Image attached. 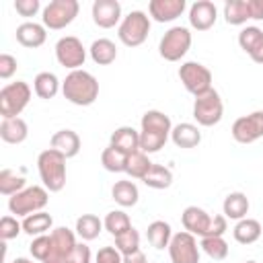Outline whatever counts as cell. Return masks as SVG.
<instances>
[{
	"label": "cell",
	"instance_id": "6da1fadb",
	"mask_svg": "<svg viewBox=\"0 0 263 263\" xmlns=\"http://www.w3.org/2000/svg\"><path fill=\"white\" fill-rule=\"evenodd\" d=\"M140 127H142L140 129V150L146 154L158 152L166 144V140L171 138V132H173L171 117L156 109H150L142 115Z\"/></svg>",
	"mask_w": 263,
	"mask_h": 263
},
{
	"label": "cell",
	"instance_id": "7a4b0ae2",
	"mask_svg": "<svg viewBox=\"0 0 263 263\" xmlns=\"http://www.w3.org/2000/svg\"><path fill=\"white\" fill-rule=\"evenodd\" d=\"M62 95L72 105L88 107L99 97V80L86 70H74L62 82Z\"/></svg>",
	"mask_w": 263,
	"mask_h": 263
},
{
	"label": "cell",
	"instance_id": "3957f363",
	"mask_svg": "<svg viewBox=\"0 0 263 263\" xmlns=\"http://www.w3.org/2000/svg\"><path fill=\"white\" fill-rule=\"evenodd\" d=\"M181 222L183 228L187 232H191L193 236H224V232L228 230V222L222 216H210L203 208L197 205H187L181 214Z\"/></svg>",
	"mask_w": 263,
	"mask_h": 263
},
{
	"label": "cell",
	"instance_id": "277c9868",
	"mask_svg": "<svg viewBox=\"0 0 263 263\" xmlns=\"http://www.w3.org/2000/svg\"><path fill=\"white\" fill-rule=\"evenodd\" d=\"M66 156L55 152L53 148L43 150L37 156V171L41 177V183L47 191L58 193L66 185Z\"/></svg>",
	"mask_w": 263,
	"mask_h": 263
},
{
	"label": "cell",
	"instance_id": "5b68a950",
	"mask_svg": "<svg viewBox=\"0 0 263 263\" xmlns=\"http://www.w3.org/2000/svg\"><path fill=\"white\" fill-rule=\"evenodd\" d=\"M47 201H49L47 189L41 185H31V187H25L23 191L14 193L12 197H8V210L14 216L27 218L35 212H43Z\"/></svg>",
	"mask_w": 263,
	"mask_h": 263
},
{
	"label": "cell",
	"instance_id": "8992f818",
	"mask_svg": "<svg viewBox=\"0 0 263 263\" xmlns=\"http://www.w3.org/2000/svg\"><path fill=\"white\" fill-rule=\"evenodd\" d=\"M150 33V16L144 10H132L117 27V37L125 47H138Z\"/></svg>",
	"mask_w": 263,
	"mask_h": 263
},
{
	"label": "cell",
	"instance_id": "52a82bcc",
	"mask_svg": "<svg viewBox=\"0 0 263 263\" xmlns=\"http://www.w3.org/2000/svg\"><path fill=\"white\" fill-rule=\"evenodd\" d=\"M31 101V86L25 80L10 82L0 90V115L2 119H12L23 113Z\"/></svg>",
	"mask_w": 263,
	"mask_h": 263
},
{
	"label": "cell",
	"instance_id": "ba28073f",
	"mask_svg": "<svg viewBox=\"0 0 263 263\" xmlns=\"http://www.w3.org/2000/svg\"><path fill=\"white\" fill-rule=\"evenodd\" d=\"M222 115H224V105H222L220 92L216 88H210L208 92L195 97V101H193V119L199 125L212 127V125L222 121Z\"/></svg>",
	"mask_w": 263,
	"mask_h": 263
},
{
	"label": "cell",
	"instance_id": "9c48e42d",
	"mask_svg": "<svg viewBox=\"0 0 263 263\" xmlns=\"http://www.w3.org/2000/svg\"><path fill=\"white\" fill-rule=\"evenodd\" d=\"M189 47H191V31L187 27L177 25L162 35L158 43V53L166 62H179L189 51Z\"/></svg>",
	"mask_w": 263,
	"mask_h": 263
},
{
	"label": "cell",
	"instance_id": "30bf717a",
	"mask_svg": "<svg viewBox=\"0 0 263 263\" xmlns=\"http://www.w3.org/2000/svg\"><path fill=\"white\" fill-rule=\"evenodd\" d=\"M78 10H80L78 0H51L43 8V16H41L43 27L51 31L66 29L78 16Z\"/></svg>",
	"mask_w": 263,
	"mask_h": 263
},
{
	"label": "cell",
	"instance_id": "8fae6325",
	"mask_svg": "<svg viewBox=\"0 0 263 263\" xmlns=\"http://www.w3.org/2000/svg\"><path fill=\"white\" fill-rule=\"evenodd\" d=\"M179 78L187 92L199 97L212 88V72L199 62H185L179 68Z\"/></svg>",
	"mask_w": 263,
	"mask_h": 263
},
{
	"label": "cell",
	"instance_id": "7c38bea8",
	"mask_svg": "<svg viewBox=\"0 0 263 263\" xmlns=\"http://www.w3.org/2000/svg\"><path fill=\"white\" fill-rule=\"evenodd\" d=\"M55 60L60 66L68 68L70 72L80 70V66H84L86 62V47L78 37L66 35L55 43Z\"/></svg>",
	"mask_w": 263,
	"mask_h": 263
},
{
	"label": "cell",
	"instance_id": "4fadbf2b",
	"mask_svg": "<svg viewBox=\"0 0 263 263\" xmlns=\"http://www.w3.org/2000/svg\"><path fill=\"white\" fill-rule=\"evenodd\" d=\"M168 257H171V263H199L197 238L187 230L173 234L168 245Z\"/></svg>",
	"mask_w": 263,
	"mask_h": 263
},
{
	"label": "cell",
	"instance_id": "5bb4252c",
	"mask_svg": "<svg viewBox=\"0 0 263 263\" xmlns=\"http://www.w3.org/2000/svg\"><path fill=\"white\" fill-rule=\"evenodd\" d=\"M232 138L238 144H253L263 138V111H253L232 123Z\"/></svg>",
	"mask_w": 263,
	"mask_h": 263
},
{
	"label": "cell",
	"instance_id": "9a60e30c",
	"mask_svg": "<svg viewBox=\"0 0 263 263\" xmlns=\"http://www.w3.org/2000/svg\"><path fill=\"white\" fill-rule=\"evenodd\" d=\"M49 238H51V251H49V255H47V259L43 263H64L72 255L76 245H78L76 242V234L66 226L53 228Z\"/></svg>",
	"mask_w": 263,
	"mask_h": 263
},
{
	"label": "cell",
	"instance_id": "2e32d148",
	"mask_svg": "<svg viewBox=\"0 0 263 263\" xmlns=\"http://www.w3.org/2000/svg\"><path fill=\"white\" fill-rule=\"evenodd\" d=\"M92 21L101 29H111L119 25L121 18V4L117 0H95L92 2Z\"/></svg>",
	"mask_w": 263,
	"mask_h": 263
},
{
	"label": "cell",
	"instance_id": "e0dca14e",
	"mask_svg": "<svg viewBox=\"0 0 263 263\" xmlns=\"http://www.w3.org/2000/svg\"><path fill=\"white\" fill-rule=\"evenodd\" d=\"M218 8L210 0H197L189 6V25L195 31H208L216 25Z\"/></svg>",
	"mask_w": 263,
	"mask_h": 263
},
{
	"label": "cell",
	"instance_id": "ac0fdd59",
	"mask_svg": "<svg viewBox=\"0 0 263 263\" xmlns=\"http://www.w3.org/2000/svg\"><path fill=\"white\" fill-rule=\"evenodd\" d=\"M187 8L185 0H150L148 12L156 23H173Z\"/></svg>",
	"mask_w": 263,
	"mask_h": 263
},
{
	"label": "cell",
	"instance_id": "d6986e66",
	"mask_svg": "<svg viewBox=\"0 0 263 263\" xmlns=\"http://www.w3.org/2000/svg\"><path fill=\"white\" fill-rule=\"evenodd\" d=\"M47 39V31L43 25L35 23V21H27V23H21L16 27V41L23 45V47H29V49H35V47H41Z\"/></svg>",
	"mask_w": 263,
	"mask_h": 263
},
{
	"label": "cell",
	"instance_id": "ffe728a7",
	"mask_svg": "<svg viewBox=\"0 0 263 263\" xmlns=\"http://www.w3.org/2000/svg\"><path fill=\"white\" fill-rule=\"evenodd\" d=\"M49 146L55 150V152H60V154H64L66 158H74L78 152H80V136L74 132V129H60V132H55L53 136H51V140H49Z\"/></svg>",
	"mask_w": 263,
	"mask_h": 263
},
{
	"label": "cell",
	"instance_id": "44dd1931",
	"mask_svg": "<svg viewBox=\"0 0 263 263\" xmlns=\"http://www.w3.org/2000/svg\"><path fill=\"white\" fill-rule=\"evenodd\" d=\"M113 148L121 150L123 154H134L140 150V132H136L129 125H121L111 134V142Z\"/></svg>",
	"mask_w": 263,
	"mask_h": 263
},
{
	"label": "cell",
	"instance_id": "7402d4cb",
	"mask_svg": "<svg viewBox=\"0 0 263 263\" xmlns=\"http://www.w3.org/2000/svg\"><path fill=\"white\" fill-rule=\"evenodd\" d=\"M249 208H251V203H249V197L242 193V191H232V193H228L226 197H224V203H222V214H224V218L228 220H242V218H247V214H249Z\"/></svg>",
	"mask_w": 263,
	"mask_h": 263
},
{
	"label": "cell",
	"instance_id": "603a6c76",
	"mask_svg": "<svg viewBox=\"0 0 263 263\" xmlns=\"http://www.w3.org/2000/svg\"><path fill=\"white\" fill-rule=\"evenodd\" d=\"M171 140H173V144L179 146V148H195V146H199V142H201V132H199L197 125L183 121V123L173 125Z\"/></svg>",
	"mask_w": 263,
	"mask_h": 263
},
{
	"label": "cell",
	"instance_id": "cb8c5ba5",
	"mask_svg": "<svg viewBox=\"0 0 263 263\" xmlns=\"http://www.w3.org/2000/svg\"><path fill=\"white\" fill-rule=\"evenodd\" d=\"M29 136V127L27 121L21 117H12V119H2L0 123V138L6 144H23Z\"/></svg>",
	"mask_w": 263,
	"mask_h": 263
},
{
	"label": "cell",
	"instance_id": "d4e9b609",
	"mask_svg": "<svg viewBox=\"0 0 263 263\" xmlns=\"http://www.w3.org/2000/svg\"><path fill=\"white\" fill-rule=\"evenodd\" d=\"M263 228H261V222L255 220V218H242L236 222V226L232 228V234H234V240L240 242V245H253L259 240Z\"/></svg>",
	"mask_w": 263,
	"mask_h": 263
},
{
	"label": "cell",
	"instance_id": "484cf974",
	"mask_svg": "<svg viewBox=\"0 0 263 263\" xmlns=\"http://www.w3.org/2000/svg\"><path fill=\"white\" fill-rule=\"evenodd\" d=\"M88 51H90L92 62L99 64V66H109V64H113L115 58H117V47H115V43H113L111 39H107V37L95 39Z\"/></svg>",
	"mask_w": 263,
	"mask_h": 263
},
{
	"label": "cell",
	"instance_id": "4316f807",
	"mask_svg": "<svg viewBox=\"0 0 263 263\" xmlns=\"http://www.w3.org/2000/svg\"><path fill=\"white\" fill-rule=\"evenodd\" d=\"M146 236H148V242H150L154 249H158V251L168 249L171 238H173L171 224H168V222H164V220H154L152 224H148Z\"/></svg>",
	"mask_w": 263,
	"mask_h": 263
},
{
	"label": "cell",
	"instance_id": "83f0119b",
	"mask_svg": "<svg viewBox=\"0 0 263 263\" xmlns=\"http://www.w3.org/2000/svg\"><path fill=\"white\" fill-rule=\"evenodd\" d=\"M60 88H62V82L53 72H39L33 80V90L39 99H53Z\"/></svg>",
	"mask_w": 263,
	"mask_h": 263
},
{
	"label": "cell",
	"instance_id": "f1b7e54d",
	"mask_svg": "<svg viewBox=\"0 0 263 263\" xmlns=\"http://www.w3.org/2000/svg\"><path fill=\"white\" fill-rule=\"evenodd\" d=\"M111 195H113L115 203H119L121 208H132L140 199V191L134 181H117L111 189Z\"/></svg>",
	"mask_w": 263,
	"mask_h": 263
},
{
	"label": "cell",
	"instance_id": "f546056e",
	"mask_svg": "<svg viewBox=\"0 0 263 263\" xmlns=\"http://www.w3.org/2000/svg\"><path fill=\"white\" fill-rule=\"evenodd\" d=\"M51 226H53V218L47 212H35L23 218V232H27L29 236H41L47 230H51Z\"/></svg>",
	"mask_w": 263,
	"mask_h": 263
},
{
	"label": "cell",
	"instance_id": "4dcf8cb0",
	"mask_svg": "<svg viewBox=\"0 0 263 263\" xmlns=\"http://www.w3.org/2000/svg\"><path fill=\"white\" fill-rule=\"evenodd\" d=\"M152 160L148 158V154L146 152H142V150H138V152H134V154H127V160H125V173L132 177V179H144L146 175H148V171L152 168Z\"/></svg>",
	"mask_w": 263,
	"mask_h": 263
},
{
	"label": "cell",
	"instance_id": "1f68e13d",
	"mask_svg": "<svg viewBox=\"0 0 263 263\" xmlns=\"http://www.w3.org/2000/svg\"><path fill=\"white\" fill-rule=\"evenodd\" d=\"M251 18V12H249V2L247 0H228L224 4V21L228 25H245L247 21Z\"/></svg>",
	"mask_w": 263,
	"mask_h": 263
},
{
	"label": "cell",
	"instance_id": "d6a6232c",
	"mask_svg": "<svg viewBox=\"0 0 263 263\" xmlns=\"http://www.w3.org/2000/svg\"><path fill=\"white\" fill-rule=\"evenodd\" d=\"M103 228H105L103 220L99 216H95V214H82L76 220V234L82 240H95Z\"/></svg>",
	"mask_w": 263,
	"mask_h": 263
},
{
	"label": "cell",
	"instance_id": "836d02e7",
	"mask_svg": "<svg viewBox=\"0 0 263 263\" xmlns=\"http://www.w3.org/2000/svg\"><path fill=\"white\" fill-rule=\"evenodd\" d=\"M25 187H27V179L21 173H16L12 168H2L0 171V193L2 195L12 197L14 193L23 191Z\"/></svg>",
	"mask_w": 263,
	"mask_h": 263
},
{
	"label": "cell",
	"instance_id": "e575fe53",
	"mask_svg": "<svg viewBox=\"0 0 263 263\" xmlns=\"http://www.w3.org/2000/svg\"><path fill=\"white\" fill-rule=\"evenodd\" d=\"M142 181L150 189H166L173 183V171L162 164H152V168L148 171V175Z\"/></svg>",
	"mask_w": 263,
	"mask_h": 263
},
{
	"label": "cell",
	"instance_id": "d590c367",
	"mask_svg": "<svg viewBox=\"0 0 263 263\" xmlns=\"http://www.w3.org/2000/svg\"><path fill=\"white\" fill-rule=\"evenodd\" d=\"M125 160H127V154L113 148L111 144L101 152V164L109 173H125Z\"/></svg>",
	"mask_w": 263,
	"mask_h": 263
},
{
	"label": "cell",
	"instance_id": "8d00e7d4",
	"mask_svg": "<svg viewBox=\"0 0 263 263\" xmlns=\"http://www.w3.org/2000/svg\"><path fill=\"white\" fill-rule=\"evenodd\" d=\"M199 249L214 261H222L228 257V242L224 240V236H205L201 238Z\"/></svg>",
	"mask_w": 263,
	"mask_h": 263
},
{
	"label": "cell",
	"instance_id": "74e56055",
	"mask_svg": "<svg viewBox=\"0 0 263 263\" xmlns=\"http://www.w3.org/2000/svg\"><path fill=\"white\" fill-rule=\"evenodd\" d=\"M103 226H105V230H107L109 234L117 236V234L129 230V228H132V222H129V216H127L123 210H113V212H109V214L105 216Z\"/></svg>",
	"mask_w": 263,
	"mask_h": 263
},
{
	"label": "cell",
	"instance_id": "f35d334b",
	"mask_svg": "<svg viewBox=\"0 0 263 263\" xmlns=\"http://www.w3.org/2000/svg\"><path fill=\"white\" fill-rule=\"evenodd\" d=\"M115 249L121 253V257L140 251V232L132 226L129 230L117 234V236H115Z\"/></svg>",
	"mask_w": 263,
	"mask_h": 263
},
{
	"label": "cell",
	"instance_id": "ab89813d",
	"mask_svg": "<svg viewBox=\"0 0 263 263\" xmlns=\"http://www.w3.org/2000/svg\"><path fill=\"white\" fill-rule=\"evenodd\" d=\"M263 39V31L259 29V27H245L240 33H238V45H240V49L242 51H247V53H251L255 47H257V43Z\"/></svg>",
	"mask_w": 263,
	"mask_h": 263
},
{
	"label": "cell",
	"instance_id": "60d3db41",
	"mask_svg": "<svg viewBox=\"0 0 263 263\" xmlns=\"http://www.w3.org/2000/svg\"><path fill=\"white\" fill-rule=\"evenodd\" d=\"M21 232H23V222H18L14 216H4L0 220V238L4 242L16 238Z\"/></svg>",
	"mask_w": 263,
	"mask_h": 263
},
{
	"label": "cell",
	"instance_id": "b9f144b4",
	"mask_svg": "<svg viewBox=\"0 0 263 263\" xmlns=\"http://www.w3.org/2000/svg\"><path fill=\"white\" fill-rule=\"evenodd\" d=\"M29 251H31L33 259H37V261H41V263H43V261L47 259L49 251H51V238H49V234L35 236V238H33V242L29 245Z\"/></svg>",
	"mask_w": 263,
	"mask_h": 263
},
{
	"label": "cell",
	"instance_id": "7bdbcfd3",
	"mask_svg": "<svg viewBox=\"0 0 263 263\" xmlns=\"http://www.w3.org/2000/svg\"><path fill=\"white\" fill-rule=\"evenodd\" d=\"M64 263H92V255H90V247L84 242H78L76 249L72 251V255L64 261Z\"/></svg>",
	"mask_w": 263,
	"mask_h": 263
},
{
	"label": "cell",
	"instance_id": "ee69618b",
	"mask_svg": "<svg viewBox=\"0 0 263 263\" xmlns=\"http://www.w3.org/2000/svg\"><path fill=\"white\" fill-rule=\"evenodd\" d=\"M41 8V2L39 0H14V10L21 14V16H35Z\"/></svg>",
	"mask_w": 263,
	"mask_h": 263
},
{
	"label": "cell",
	"instance_id": "f6af8a7d",
	"mask_svg": "<svg viewBox=\"0 0 263 263\" xmlns=\"http://www.w3.org/2000/svg\"><path fill=\"white\" fill-rule=\"evenodd\" d=\"M16 68H18V62H16L14 55H10V53L0 55V78L2 80H8L16 72Z\"/></svg>",
	"mask_w": 263,
	"mask_h": 263
},
{
	"label": "cell",
	"instance_id": "bcb514c9",
	"mask_svg": "<svg viewBox=\"0 0 263 263\" xmlns=\"http://www.w3.org/2000/svg\"><path fill=\"white\" fill-rule=\"evenodd\" d=\"M95 263H123V257L115 247H103L99 249Z\"/></svg>",
	"mask_w": 263,
	"mask_h": 263
},
{
	"label": "cell",
	"instance_id": "7dc6e473",
	"mask_svg": "<svg viewBox=\"0 0 263 263\" xmlns=\"http://www.w3.org/2000/svg\"><path fill=\"white\" fill-rule=\"evenodd\" d=\"M247 2H249L251 18H255V21H263V0H247Z\"/></svg>",
	"mask_w": 263,
	"mask_h": 263
},
{
	"label": "cell",
	"instance_id": "c3c4849f",
	"mask_svg": "<svg viewBox=\"0 0 263 263\" xmlns=\"http://www.w3.org/2000/svg\"><path fill=\"white\" fill-rule=\"evenodd\" d=\"M123 263H148V261H146V255L140 249V251H136L132 255H123Z\"/></svg>",
	"mask_w": 263,
	"mask_h": 263
},
{
	"label": "cell",
	"instance_id": "681fc988",
	"mask_svg": "<svg viewBox=\"0 0 263 263\" xmlns=\"http://www.w3.org/2000/svg\"><path fill=\"white\" fill-rule=\"evenodd\" d=\"M249 55H251V60H253V62H257V64H263V39L257 43V47H255V49H253Z\"/></svg>",
	"mask_w": 263,
	"mask_h": 263
},
{
	"label": "cell",
	"instance_id": "f907efd6",
	"mask_svg": "<svg viewBox=\"0 0 263 263\" xmlns=\"http://www.w3.org/2000/svg\"><path fill=\"white\" fill-rule=\"evenodd\" d=\"M12 263H33V261L31 259H25V257H16Z\"/></svg>",
	"mask_w": 263,
	"mask_h": 263
},
{
	"label": "cell",
	"instance_id": "816d5d0a",
	"mask_svg": "<svg viewBox=\"0 0 263 263\" xmlns=\"http://www.w3.org/2000/svg\"><path fill=\"white\" fill-rule=\"evenodd\" d=\"M245 263H257V261H253V259H249V261H245Z\"/></svg>",
	"mask_w": 263,
	"mask_h": 263
}]
</instances>
